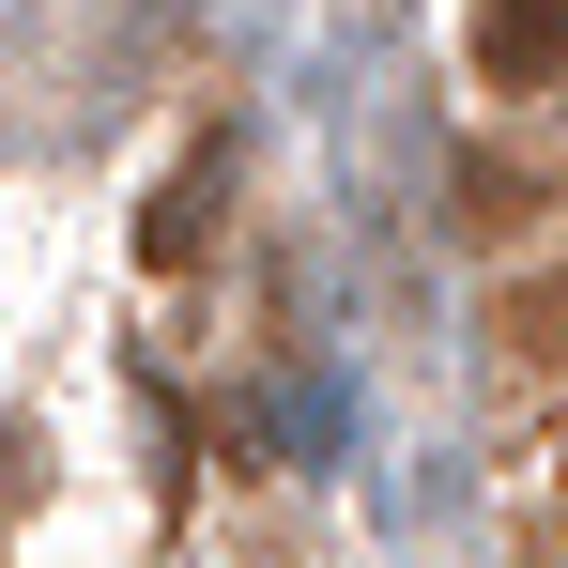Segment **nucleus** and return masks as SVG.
<instances>
[{"label": "nucleus", "instance_id": "nucleus-1", "mask_svg": "<svg viewBox=\"0 0 568 568\" xmlns=\"http://www.w3.org/2000/svg\"><path fill=\"white\" fill-rule=\"evenodd\" d=\"M476 78H491V93L568 78V0H476Z\"/></svg>", "mask_w": 568, "mask_h": 568}, {"label": "nucleus", "instance_id": "nucleus-2", "mask_svg": "<svg viewBox=\"0 0 568 568\" xmlns=\"http://www.w3.org/2000/svg\"><path fill=\"white\" fill-rule=\"evenodd\" d=\"M215 200H231V170H215V154H200L185 185H170V215H154V262H185L200 231H215Z\"/></svg>", "mask_w": 568, "mask_h": 568}]
</instances>
